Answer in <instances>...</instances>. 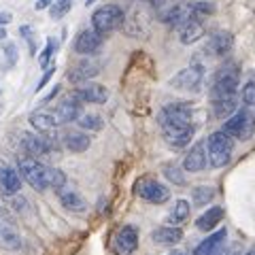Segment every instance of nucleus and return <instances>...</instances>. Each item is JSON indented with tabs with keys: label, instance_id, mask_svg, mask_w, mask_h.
<instances>
[{
	"label": "nucleus",
	"instance_id": "nucleus-1",
	"mask_svg": "<svg viewBox=\"0 0 255 255\" xmlns=\"http://www.w3.org/2000/svg\"><path fill=\"white\" fill-rule=\"evenodd\" d=\"M191 119H194V111H191L187 102H172V105H166L159 111L157 122L168 145L185 147L191 140L196 132V126Z\"/></svg>",
	"mask_w": 255,
	"mask_h": 255
},
{
	"label": "nucleus",
	"instance_id": "nucleus-2",
	"mask_svg": "<svg viewBox=\"0 0 255 255\" xmlns=\"http://www.w3.org/2000/svg\"><path fill=\"white\" fill-rule=\"evenodd\" d=\"M238 83H241V68H238V64L234 60H228L217 70V75H215V79H213L211 100H219V98H230V96H236Z\"/></svg>",
	"mask_w": 255,
	"mask_h": 255
},
{
	"label": "nucleus",
	"instance_id": "nucleus-3",
	"mask_svg": "<svg viewBox=\"0 0 255 255\" xmlns=\"http://www.w3.org/2000/svg\"><path fill=\"white\" fill-rule=\"evenodd\" d=\"M232 136H230L228 132H213L209 140H206V151H209V162L211 166L215 168H223V166L230 164V159H232Z\"/></svg>",
	"mask_w": 255,
	"mask_h": 255
},
{
	"label": "nucleus",
	"instance_id": "nucleus-4",
	"mask_svg": "<svg viewBox=\"0 0 255 255\" xmlns=\"http://www.w3.org/2000/svg\"><path fill=\"white\" fill-rule=\"evenodd\" d=\"M17 170L23 179L30 183V187H34L38 191H43L49 187V168L45 164H41L36 157H21L17 164Z\"/></svg>",
	"mask_w": 255,
	"mask_h": 255
},
{
	"label": "nucleus",
	"instance_id": "nucleus-5",
	"mask_svg": "<svg viewBox=\"0 0 255 255\" xmlns=\"http://www.w3.org/2000/svg\"><path fill=\"white\" fill-rule=\"evenodd\" d=\"M124 23V11L117 4H102L100 9H96L92 15V26L94 30H98L102 36L109 32L117 30Z\"/></svg>",
	"mask_w": 255,
	"mask_h": 255
},
{
	"label": "nucleus",
	"instance_id": "nucleus-6",
	"mask_svg": "<svg viewBox=\"0 0 255 255\" xmlns=\"http://www.w3.org/2000/svg\"><path fill=\"white\" fill-rule=\"evenodd\" d=\"M223 132H228L236 140H249L255 132V117L251 115V111L241 109L234 115H230V119L223 124Z\"/></svg>",
	"mask_w": 255,
	"mask_h": 255
},
{
	"label": "nucleus",
	"instance_id": "nucleus-7",
	"mask_svg": "<svg viewBox=\"0 0 255 255\" xmlns=\"http://www.w3.org/2000/svg\"><path fill=\"white\" fill-rule=\"evenodd\" d=\"M202 79H204V68L202 64H189L187 68L179 70L177 75L170 79V85L174 90H183V92H198V87L202 85Z\"/></svg>",
	"mask_w": 255,
	"mask_h": 255
},
{
	"label": "nucleus",
	"instance_id": "nucleus-8",
	"mask_svg": "<svg viewBox=\"0 0 255 255\" xmlns=\"http://www.w3.org/2000/svg\"><path fill=\"white\" fill-rule=\"evenodd\" d=\"M136 194L151 204H164L170 200V189L151 177H145L136 183Z\"/></svg>",
	"mask_w": 255,
	"mask_h": 255
},
{
	"label": "nucleus",
	"instance_id": "nucleus-9",
	"mask_svg": "<svg viewBox=\"0 0 255 255\" xmlns=\"http://www.w3.org/2000/svg\"><path fill=\"white\" fill-rule=\"evenodd\" d=\"M73 96L79 102H87V105H105L109 100V90L100 83H81Z\"/></svg>",
	"mask_w": 255,
	"mask_h": 255
},
{
	"label": "nucleus",
	"instance_id": "nucleus-10",
	"mask_svg": "<svg viewBox=\"0 0 255 255\" xmlns=\"http://www.w3.org/2000/svg\"><path fill=\"white\" fill-rule=\"evenodd\" d=\"M100 45H102V34L94 28L81 30L75 38V51L81 55H94L100 49Z\"/></svg>",
	"mask_w": 255,
	"mask_h": 255
},
{
	"label": "nucleus",
	"instance_id": "nucleus-11",
	"mask_svg": "<svg viewBox=\"0 0 255 255\" xmlns=\"http://www.w3.org/2000/svg\"><path fill=\"white\" fill-rule=\"evenodd\" d=\"M21 147L28 155L32 157H41L47 155L51 151V142L47 136H41V134H32V132H21Z\"/></svg>",
	"mask_w": 255,
	"mask_h": 255
},
{
	"label": "nucleus",
	"instance_id": "nucleus-12",
	"mask_svg": "<svg viewBox=\"0 0 255 255\" xmlns=\"http://www.w3.org/2000/svg\"><path fill=\"white\" fill-rule=\"evenodd\" d=\"M206 164H209V151H206V145L200 140L189 149V153L183 159V168L187 172H202Z\"/></svg>",
	"mask_w": 255,
	"mask_h": 255
},
{
	"label": "nucleus",
	"instance_id": "nucleus-13",
	"mask_svg": "<svg viewBox=\"0 0 255 255\" xmlns=\"http://www.w3.org/2000/svg\"><path fill=\"white\" fill-rule=\"evenodd\" d=\"M98 73H100V66H98V64H96L94 60H90V58H85V60H81V62H77L75 66L68 70V79H70L73 83L81 85V83H87L90 79H94Z\"/></svg>",
	"mask_w": 255,
	"mask_h": 255
},
{
	"label": "nucleus",
	"instance_id": "nucleus-14",
	"mask_svg": "<svg viewBox=\"0 0 255 255\" xmlns=\"http://www.w3.org/2000/svg\"><path fill=\"white\" fill-rule=\"evenodd\" d=\"M115 245H117V251L122 255H132L138 249V230L134 226H124L117 232Z\"/></svg>",
	"mask_w": 255,
	"mask_h": 255
},
{
	"label": "nucleus",
	"instance_id": "nucleus-15",
	"mask_svg": "<svg viewBox=\"0 0 255 255\" xmlns=\"http://www.w3.org/2000/svg\"><path fill=\"white\" fill-rule=\"evenodd\" d=\"M232 45H234V38L230 32L221 30V32H215V34H211V38L206 41V53L211 55H228L230 51H232Z\"/></svg>",
	"mask_w": 255,
	"mask_h": 255
},
{
	"label": "nucleus",
	"instance_id": "nucleus-16",
	"mask_svg": "<svg viewBox=\"0 0 255 255\" xmlns=\"http://www.w3.org/2000/svg\"><path fill=\"white\" fill-rule=\"evenodd\" d=\"M204 36V21L202 19H196L189 15V19H185L179 26V38L183 45H191L196 41H200Z\"/></svg>",
	"mask_w": 255,
	"mask_h": 255
},
{
	"label": "nucleus",
	"instance_id": "nucleus-17",
	"mask_svg": "<svg viewBox=\"0 0 255 255\" xmlns=\"http://www.w3.org/2000/svg\"><path fill=\"white\" fill-rule=\"evenodd\" d=\"M55 117H58L60 124H70V122H77L81 117V102H79L75 96H68L64 98L58 107H55Z\"/></svg>",
	"mask_w": 255,
	"mask_h": 255
},
{
	"label": "nucleus",
	"instance_id": "nucleus-18",
	"mask_svg": "<svg viewBox=\"0 0 255 255\" xmlns=\"http://www.w3.org/2000/svg\"><path fill=\"white\" fill-rule=\"evenodd\" d=\"M21 189V174L11 168V166H4L2 172H0V191L4 196H15L19 194Z\"/></svg>",
	"mask_w": 255,
	"mask_h": 255
},
{
	"label": "nucleus",
	"instance_id": "nucleus-19",
	"mask_svg": "<svg viewBox=\"0 0 255 255\" xmlns=\"http://www.w3.org/2000/svg\"><path fill=\"white\" fill-rule=\"evenodd\" d=\"M30 124L36 132H41V134H51V132H55V128L60 126L55 113H47V111H36V113H32Z\"/></svg>",
	"mask_w": 255,
	"mask_h": 255
},
{
	"label": "nucleus",
	"instance_id": "nucleus-20",
	"mask_svg": "<svg viewBox=\"0 0 255 255\" xmlns=\"http://www.w3.org/2000/svg\"><path fill=\"white\" fill-rule=\"evenodd\" d=\"M226 236H228L226 228L217 230L215 234H211L209 238H204V241L196 247V249H194V255H215V253H217L221 247H223V243H226Z\"/></svg>",
	"mask_w": 255,
	"mask_h": 255
},
{
	"label": "nucleus",
	"instance_id": "nucleus-21",
	"mask_svg": "<svg viewBox=\"0 0 255 255\" xmlns=\"http://www.w3.org/2000/svg\"><path fill=\"white\" fill-rule=\"evenodd\" d=\"M151 238H153V243H157V245L172 247V245L181 243V238H183V230H181V228H177V226H164V228L153 230V234H151Z\"/></svg>",
	"mask_w": 255,
	"mask_h": 255
},
{
	"label": "nucleus",
	"instance_id": "nucleus-22",
	"mask_svg": "<svg viewBox=\"0 0 255 255\" xmlns=\"http://www.w3.org/2000/svg\"><path fill=\"white\" fill-rule=\"evenodd\" d=\"M62 140H64V147L68 151H73V153H83L92 145V138L83 132H66L62 136Z\"/></svg>",
	"mask_w": 255,
	"mask_h": 255
},
{
	"label": "nucleus",
	"instance_id": "nucleus-23",
	"mask_svg": "<svg viewBox=\"0 0 255 255\" xmlns=\"http://www.w3.org/2000/svg\"><path fill=\"white\" fill-rule=\"evenodd\" d=\"M58 198H60V202H62L64 209H68V211H73V213H83L85 206H87L83 198L79 196L75 189H70V187H66V189L62 187L58 191Z\"/></svg>",
	"mask_w": 255,
	"mask_h": 255
},
{
	"label": "nucleus",
	"instance_id": "nucleus-24",
	"mask_svg": "<svg viewBox=\"0 0 255 255\" xmlns=\"http://www.w3.org/2000/svg\"><path fill=\"white\" fill-rule=\"evenodd\" d=\"M223 219V209L221 206H211L209 211H204L196 221V228L202 230V232H211V230L217 228V223Z\"/></svg>",
	"mask_w": 255,
	"mask_h": 255
},
{
	"label": "nucleus",
	"instance_id": "nucleus-25",
	"mask_svg": "<svg viewBox=\"0 0 255 255\" xmlns=\"http://www.w3.org/2000/svg\"><path fill=\"white\" fill-rule=\"evenodd\" d=\"M0 245L6 249H19L21 247V236L13 230L11 221H0Z\"/></svg>",
	"mask_w": 255,
	"mask_h": 255
},
{
	"label": "nucleus",
	"instance_id": "nucleus-26",
	"mask_svg": "<svg viewBox=\"0 0 255 255\" xmlns=\"http://www.w3.org/2000/svg\"><path fill=\"white\" fill-rule=\"evenodd\" d=\"M213 102V113L215 117H230L236 113L238 107V98L236 96H230V98H219V100H211Z\"/></svg>",
	"mask_w": 255,
	"mask_h": 255
},
{
	"label": "nucleus",
	"instance_id": "nucleus-27",
	"mask_svg": "<svg viewBox=\"0 0 255 255\" xmlns=\"http://www.w3.org/2000/svg\"><path fill=\"white\" fill-rule=\"evenodd\" d=\"M191 215V206L187 200H177L172 206V213H170V223L174 226H181V223H185Z\"/></svg>",
	"mask_w": 255,
	"mask_h": 255
},
{
	"label": "nucleus",
	"instance_id": "nucleus-28",
	"mask_svg": "<svg viewBox=\"0 0 255 255\" xmlns=\"http://www.w3.org/2000/svg\"><path fill=\"white\" fill-rule=\"evenodd\" d=\"M215 198V189L209 187V185H200V187H194V191H191V200H194V204L198 206H204L209 204L211 200Z\"/></svg>",
	"mask_w": 255,
	"mask_h": 255
},
{
	"label": "nucleus",
	"instance_id": "nucleus-29",
	"mask_svg": "<svg viewBox=\"0 0 255 255\" xmlns=\"http://www.w3.org/2000/svg\"><path fill=\"white\" fill-rule=\"evenodd\" d=\"M215 13V6L211 2H189V15L196 19H206Z\"/></svg>",
	"mask_w": 255,
	"mask_h": 255
},
{
	"label": "nucleus",
	"instance_id": "nucleus-30",
	"mask_svg": "<svg viewBox=\"0 0 255 255\" xmlns=\"http://www.w3.org/2000/svg\"><path fill=\"white\" fill-rule=\"evenodd\" d=\"M79 128H83V130H92V132H98L102 128V117L100 115H92V113H81V117L77 119Z\"/></svg>",
	"mask_w": 255,
	"mask_h": 255
},
{
	"label": "nucleus",
	"instance_id": "nucleus-31",
	"mask_svg": "<svg viewBox=\"0 0 255 255\" xmlns=\"http://www.w3.org/2000/svg\"><path fill=\"white\" fill-rule=\"evenodd\" d=\"M70 9H73V0H55L53 6L49 9V13H51L53 19H62Z\"/></svg>",
	"mask_w": 255,
	"mask_h": 255
},
{
	"label": "nucleus",
	"instance_id": "nucleus-32",
	"mask_svg": "<svg viewBox=\"0 0 255 255\" xmlns=\"http://www.w3.org/2000/svg\"><path fill=\"white\" fill-rule=\"evenodd\" d=\"M49 187L60 191L62 187H66V174L58 168H49Z\"/></svg>",
	"mask_w": 255,
	"mask_h": 255
},
{
	"label": "nucleus",
	"instance_id": "nucleus-33",
	"mask_svg": "<svg viewBox=\"0 0 255 255\" xmlns=\"http://www.w3.org/2000/svg\"><path fill=\"white\" fill-rule=\"evenodd\" d=\"M243 102L247 107H253L255 105V77H251L249 81H247L245 90H243Z\"/></svg>",
	"mask_w": 255,
	"mask_h": 255
},
{
	"label": "nucleus",
	"instance_id": "nucleus-34",
	"mask_svg": "<svg viewBox=\"0 0 255 255\" xmlns=\"http://www.w3.org/2000/svg\"><path fill=\"white\" fill-rule=\"evenodd\" d=\"M53 49H55V43L53 41H47V47L43 49V53L38 55V64H41L43 68L49 66V62H51V55H53Z\"/></svg>",
	"mask_w": 255,
	"mask_h": 255
},
{
	"label": "nucleus",
	"instance_id": "nucleus-35",
	"mask_svg": "<svg viewBox=\"0 0 255 255\" xmlns=\"http://www.w3.org/2000/svg\"><path fill=\"white\" fill-rule=\"evenodd\" d=\"M164 174H166V179H170L172 183H177V185H183V183H185V179H183V174L177 166H166Z\"/></svg>",
	"mask_w": 255,
	"mask_h": 255
},
{
	"label": "nucleus",
	"instance_id": "nucleus-36",
	"mask_svg": "<svg viewBox=\"0 0 255 255\" xmlns=\"http://www.w3.org/2000/svg\"><path fill=\"white\" fill-rule=\"evenodd\" d=\"M19 34H21V36L28 41L30 53L34 55V53H36V47H34V32H32V28H30V26H21V28H19Z\"/></svg>",
	"mask_w": 255,
	"mask_h": 255
},
{
	"label": "nucleus",
	"instance_id": "nucleus-37",
	"mask_svg": "<svg viewBox=\"0 0 255 255\" xmlns=\"http://www.w3.org/2000/svg\"><path fill=\"white\" fill-rule=\"evenodd\" d=\"M4 55H6V68H11L15 64V60H17V49H15V45H6Z\"/></svg>",
	"mask_w": 255,
	"mask_h": 255
},
{
	"label": "nucleus",
	"instance_id": "nucleus-38",
	"mask_svg": "<svg viewBox=\"0 0 255 255\" xmlns=\"http://www.w3.org/2000/svg\"><path fill=\"white\" fill-rule=\"evenodd\" d=\"M53 73H55V64H51V66H47V73L43 75V79H41V81L36 83V92H41V90H43V87H45V83L49 81V79H51V75H53Z\"/></svg>",
	"mask_w": 255,
	"mask_h": 255
},
{
	"label": "nucleus",
	"instance_id": "nucleus-39",
	"mask_svg": "<svg viewBox=\"0 0 255 255\" xmlns=\"http://www.w3.org/2000/svg\"><path fill=\"white\" fill-rule=\"evenodd\" d=\"M9 198H11V204H13L15 211H23V209H26V200H23V198H17V194L9 196Z\"/></svg>",
	"mask_w": 255,
	"mask_h": 255
},
{
	"label": "nucleus",
	"instance_id": "nucleus-40",
	"mask_svg": "<svg viewBox=\"0 0 255 255\" xmlns=\"http://www.w3.org/2000/svg\"><path fill=\"white\" fill-rule=\"evenodd\" d=\"M215 255H241V251H238V247H221Z\"/></svg>",
	"mask_w": 255,
	"mask_h": 255
},
{
	"label": "nucleus",
	"instance_id": "nucleus-41",
	"mask_svg": "<svg viewBox=\"0 0 255 255\" xmlns=\"http://www.w3.org/2000/svg\"><path fill=\"white\" fill-rule=\"evenodd\" d=\"M49 4H51V0H36L34 9H36V11H43V9H47Z\"/></svg>",
	"mask_w": 255,
	"mask_h": 255
},
{
	"label": "nucleus",
	"instance_id": "nucleus-42",
	"mask_svg": "<svg viewBox=\"0 0 255 255\" xmlns=\"http://www.w3.org/2000/svg\"><path fill=\"white\" fill-rule=\"evenodd\" d=\"M9 21H11V13L9 11L0 13V26H4V23H9Z\"/></svg>",
	"mask_w": 255,
	"mask_h": 255
},
{
	"label": "nucleus",
	"instance_id": "nucleus-43",
	"mask_svg": "<svg viewBox=\"0 0 255 255\" xmlns=\"http://www.w3.org/2000/svg\"><path fill=\"white\" fill-rule=\"evenodd\" d=\"M58 92H60V87H58V85H55V87H53V92H49V94H47V96H45V98H43V102H49V100H53V96H55V94H58Z\"/></svg>",
	"mask_w": 255,
	"mask_h": 255
},
{
	"label": "nucleus",
	"instance_id": "nucleus-44",
	"mask_svg": "<svg viewBox=\"0 0 255 255\" xmlns=\"http://www.w3.org/2000/svg\"><path fill=\"white\" fill-rule=\"evenodd\" d=\"M0 221H11V217H9V213L4 211V206H0Z\"/></svg>",
	"mask_w": 255,
	"mask_h": 255
},
{
	"label": "nucleus",
	"instance_id": "nucleus-45",
	"mask_svg": "<svg viewBox=\"0 0 255 255\" xmlns=\"http://www.w3.org/2000/svg\"><path fill=\"white\" fill-rule=\"evenodd\" d=\"M142 2H149V4H155V6H162L166 0H142Z\"/></svg>",
	"mask_w": 255,
	"mask_h": 255
},
{
	"label": "nucleus",
	"instance_id": "nucleus-46",
	"mask_svg": "<svg viewBox=\"0 0 255 255\" xmlns=\"http://www.w3.org/2000/svg\"><path fill=\"white\" fill-rule=\"evenodd\" d=\"M2 38H6V30H4V26H0V41Z\"/></svg>",
	"mask_w": 255,
	"mask_h": 255
},
{
	"label": "nucleus",
	"instance_id": "nucleus-47",
	"mask_svg": "<svg viewBox=\"0 0 255 255\" xmlns=\"http://www.w3.org/2000/svg\"><path fill=\"white\" fill-rule=\"evenodd\" d=\"M245 255H255V247H251V249H249V251H247Z\"/></svg>",
	"mask_w": 255,
	"mask_h": 255
},
{
	"label": "nucleus",
	"instance_id": "nucleus-48",
	"mask_svg": "<svg viewBox=\"0 0 255 255\" xmlns=\"http://www.w3.org/2000/svg\"><path fill=\"white\" fill-rule=\"evenodd\" d=\"M168 255H185V253H183V251H170Z\"/></svg>",
	"mask_w": 255,
	"mask_h": 255
},
{
	"label": "nucleus",
	"instance_id": "nucleus-49",
	"mask_svg": "<svg viewBox=\"0 0 255 255\" xmlns=\"http://www.w3.org/2000/svg\"><path fill=\"white\" fill-rule=\"evenodd\" d=\"M4 166H6V164L2 162V159H0V172H2V168H4Z\"/></svg>",
	"mask_w": 255,
	"mask_h": 255
},
{
	"label": "nucleus",
	"instance_id": "nucleus-50",
	"mask_svg": "<svg viewBox=\"0 0 255 255\" xmlns=\"http://www.w3.org/2000/svg\"><path fill=\"white\" fill-rule=\"evenodd\" d=\"M94 2H96V0H87V2H85V4H94Z\"/></svg>",
	"mask_w": 255,
	"mask_h": 255
}]
</instances>
